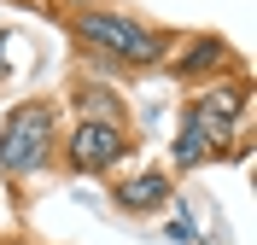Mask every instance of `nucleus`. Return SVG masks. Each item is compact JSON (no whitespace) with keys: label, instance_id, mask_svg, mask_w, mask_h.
<instances>
[{"label":"nucleus","instance_id":"f257e3e1","mask_svg":"<svg viewBox=\"0 0 257 245\" xmlns=\"http://www.w3.org/2000/svg\"><path fill=\"white\" fill-rule=\"evenodd\" d=\"M240 99H245V94H205V99L187 111L181 140H176V163H181V169H193L205 152H216V140L228 134V123L240 117Z\"/></svg>","mask_w":257,"mask_h":245},{"label":"nucleus","instance_id":"f03ea898","mask_svg":"<svg viewBox=\"0 0 257 245\" xmlns=\"http://www.w3.org/2000/svg\"><path fill=\"white\" fill-rule=\"evenodd\" d=\"M76 35L94 41V47H105V53H117V59H135V65H152V59L164 53V41L152 30H141V24H128V18H117V12L76 18Z\"/></svg>","mask_w":257,"mask_h":245},{"label":"nucleus","instance_id":"7ed1b4c3","mask_svg":"<svg viewBox=\"0 0 257 245\" xmlns=\"http://www.w3.org/2000/svg\"><path fill=\"white\" fill-rule=\"evenodd\" d=\"M47 111L41 105H24V111L6 117V134H0V169L6 175H30L47 163Z\"/></svg>","mask_w":257,"mask_h":245},{"label":"nucleus","instance_id":"20e7f679","mask_svg":"<svg viewBox=\"0 0 257 245\" xmlns=\"http://www.w3.org/2000/svg\"><path fill=\"white\" fill-rule=\"evenodd\" d=\"M128 152L123 140V123H76V134H70V169H111L117 158Z\"/></svg>","mask_w":257,"mask_h":245},{"label":"nucleus","instance_id":"39448f33","mask_svg":"<svg viewBox=\"0 0 257 245\" xmlns=\"http://www.w3.org/2000/svg\"><path fill=\"white\" fill-rule=\"evenodd\" d=\"M164 198H170V175H158V169H146V175H135L128 187H117V204H123V210H152Z\"/></svg>","mask_w":257,"mask_h":245},{"label":"nucleus","instance_id":"423d86ee","mask_svg":"<svg viewBox=\"0 0 257 245\" xmlns=\"http://www.w3.org/2000/svg\"><path fill=\"white\" fill-rule=\"evenodd\" d=\"M210 59H222V47H216V41H199V47L187 53V70H205Z\"/></svg>","mask_w":257,"mask_h":245},{"label":"nucleus","instance_id":"0eeeda50","mask_svg":"<svg viewBox=\"0 0 257 245\" xmlns=\"http://www.w3.org/2000/svg\"><path fill=\"white\" fill-rule=\"evenodd\" d=\"M170 239H181V245L193 239V222H187V210H176V222H170Z\"/></svg>","mask_w":257,"mask_h":245}]
</instances>
